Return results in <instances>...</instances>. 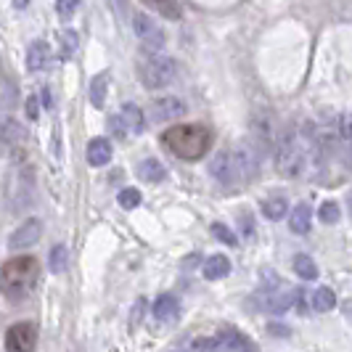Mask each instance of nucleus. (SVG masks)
<instances>
[{
  "instance_id": "1",
  "label": "nucleus",
  "mask_w": 352,
  "mask_h": 352,
  "mask_svg": "<svg viewBox=\"0 0 352 352\" xmlns=\"http://www.w3.org/2000/svg\"><path fill=\"white\" fill-rule=\"evenodd\" d=\"M162 143L175 154L177 159L196 162L201 159L212 146V130L207 124H173L162 133Z\"/></svg>"
},
{
  "instance_id": "2",
  "label": "nucleus",
  "mask_w": 352,
  "mask_h": 352,
  "mask_svg": "<svg viewBox=\"0 0 352 352\" xmlns=\"http://www.w3.org/2000/svg\"><path fill=\"white\" fill-rule=\"evenodd\" d=\"M40 276V265L35 257H14L0 267V292L8 297H21L35 286Z\"/></svg>"
},
{
  "instance_id": "3",
  "label": "nucleus",
  "mask_w": 352,
  "mask_h": 352,
  "mask_svg": "<svg viewBox=\"0 0 352 352\" xmlns=\"http://www.w3.org/2000/svg\"><path fill=\"white\" fill-rule=\"evenodd\" d=\"M177 77V61L164 53H148L141 61V82L148 90H159L173 85Z\"/></svg>"
},
{
  "instance_id": "4",
  "label": "nucleus",
  "mask_w": 352,
  "mask_h": 352,
  "mask_svg": "<svg viewBox=\"0 0 352 352\" xmlns=\"http://www.w3.org/2000/svg\"><path fill=\"white\" fill-rule=\"evenodd\" d=\"M133 32L141 40V48L146 53H162L164 43H167L164 30L157 24V19H151L148 14H135L133 16Z\"/></svg>"
},
{
  "instance_id": "5",
  "label": "nucleus",
  "mask_w": 352,
  "mask_h": 352,
  "mask_svg": "<svg viewBox=\"0 0 352 352\" xmlns=\"http://www.w3.org/2000/svg\"><path fill=\"white\" fill-rule=\"evenodd\" d=\"M37 347V329L32 323L21 320L14 323L6 331V352H35Z\"/></svg>"
},
{
  "instance_id": "6",
  "label": "nucleus",
  "mask_w": 352,
  "mask_h": 352,
  "mask_svg": "<svg viewBox=\"0 0 352 352\" xmlns=\"http://www.w3.org/2000/svg\"><path fill=\"white\" fill-rule=\"evenodd\" d=\"M146 127L143 111L135 104H124L117 117H111V130H117L120 135H138Z\"/></svg>"
},
{
  "instance_id": "7",
  "label": "nucleus",
  "mask_w": 352,
  "mask_h": 352,
  "mask_svg": "<svg viewBox=\"0 0 352 352\" xmlns=\"http://www.w3.org/2000/svg\"><path fill=\"white\" fill-rule=\"evenodd\" d=\"M210 175L214 177L223 188H236V186H239L233 151H220V154H214V159L210 162Z\"/></svg>"
},
{
  "instance_id": "8",
  "label": "nucleus",
  "mask_w": 352,
  "mask_h": 352,
  "mask_svg": "<svg viewBox=\"0 0 352 352\" xmlns=\"http://www.w3.org/2000/svg\"><path fill=\"white\" fill-rule=\"evenodd\" d=\"M40 236H43V223H40L37 217H30V220H24V223L11 233L8 247L11 249H30L40 241Z\"/></svg>"
},
{
  "instance_id": "9",
  "label": "nucleus",
  "mask_w": 352,
  "mask_h": 352,
  "mask_svg": "<svg viewBox=\"0 0 352 352\" xmlns=\"http://www.w3.org/2000/svg\"><path fill=\"white\" fill-rule=\"evenodd\" d=\"M186 114V104L175 98V96H167V98H159L151 106V117L154 122H175Z\"/></svg>"
},
{
  "instance_id": "10",
  "label": "nucleus",
  "mask_w": 352,
  "mask_h": 352,
  "mask_svg": "<svg viewBox=\"0 0 352 352\" xmlns=\"http://www.w3.org/2000/svg\"><path fill=\"white\" fill-rule=\"evenodd\" d=\"M217 339V350H228V352H257L254 342L249 336L239 334L236 329H223L220 334L214 336Z\"/></svg>"
},
{
  "instance_id": "11",
  "label": "nucleus",
  "mask_w": 352,
  "mask_h": 352,
  "mask_svg": "<svg viewBox=\"0 0 352 352\" xmlns=\"http://www.w3.org/2000/svg\"><path fill=\"white\" fill-rule=\"evenodd\" d=\"M51 64V45L45 40H32L27 48V69L43 72Z\"/></svg>"
},
{
  "instance_id": "12",
  "label": "nucleus",
  "mask_w": 352,
  "mask_h": 352,
  "mask_svg": "<svg viewBox=\"0 0 352 352\" xmlns=\"http://www.w3.org/2000/svg\"><path fill=\"white\" fill-rule=\"evenodd\" d=\"M85 157L93 167H104L111 162V143L106 141V138H93L88 143V151H85Z\"/></svg>"
},
{
  "instance_id": "13",
  "label": "nucleus",
  "mask_w": 352,
  "mask_h": 352,
  "mask_svg": "<svg viewBox=\"0 0 352 352\" xmlns=\"http://www.w3.org/2000/svg\"><path fill=\"white\" fill-rule=\"evenodd\" d=\"M146 8H151L154 14H159L162 19H170V21H180L183 19V8L177 0H141Z\"/></svg>"
},
{
  "instance_id": "14",
  "label": "nucleus",
  "mask_w": 352,
  "mask_h": 352,
  "mask_svg": "<svg viewBox=\"0 0 352 352\" xmlns=\"http://www.w3.org/2000/svg\"><path fill=\"white\" fill-rule=\"evenodd\" d=\"M201 273H204L207 281H220L230 273V260L226 254H212L210 260L204 263V267H201Z\"/></svg>"
},
{
  "instance_id": "15",
  "label": "nucleus",
  "mask_w": 352,
  "mask_h": 352,
  "mask_svg": "<svg viewBox=\"0 0 352 352\" xmlns=\"http://www.w3.org/2000/svg\"><path fill=\"white\" fill-rule=\"evenodd\" d=\"M177 313H180V305L173 294H162L157 297L154 302V318H157L159 323H170V320H175Z\"/></svg>"
},
{
  "instance_id": "16",
  "label": "nucleus",
  "mask_w": 352,
  "mask_h": 352,
  "mask_svg": "<svg viewBox=\"0 0 352 352\" xmlns=\"http://www.w3.org/2000/svg\"><path fill=\"white\" fill-rule=\"evenodd\" d=\"M310 220H313V212H310V204H297L292 214H289V228L294 230L297 236H305L310 230Z\"/></svg>"
},
{
  "instance_id": "17",
  "label": "nucleus",
  "mask_w": 352,
  "mask_h": 352,
  "mask_svg": "<svg viewBox=\"0 0 352 352\" xmlns=\"http://www.w3.org/2000/svg\"><path fill=\"white\" fill-rule=\"evenodd\" d=\"M138 175H141V180H146V183H159V180H164L167 177V170H164V164L159 162V159H143L141 167H138Z\"/></svg>"
},
{
  "instance_id": "18",
  "label": "nucleus",
  "mask_w": 352,
  "mask_h": 352,
  "mask_svg": "<svg viewBox=\"0 0 352 352\" xmlns=\"http://www.w3.org/2000/svg\"><path fill=\"white\" fill-rule=\"evenodd\" d=\"M297 294L300 292H273V294H267V302H265V307L270 310V313H286L292 305H294V300H297Z\"/></svg>"
},
{
  "instance_id": "19",
  "label": "nucleus",
  "mask_w": 352,
  "mask_h": 352,
  "mask_svg": "<svg viewBox=\"0 0 352 352\" xmlns=\"http://www.w3.org/2000/svg\"><path fill=\"white\" fill-rule=\"evenodd\" d=\"M336 307V294L329 289V286H320L313 292V310L316 313H329Z\"/></svg>"
},
{
  "instance_id": "20",
  "label": "nucleus",
  "mask_w": 352,
  "mask_h": 352,
  "mask_svg": "<svg viewBox=\"0 0 352 352\" xmlns=\"http://www.w3.org/2000/svg\"><path fill=\"white\" fill-rule=\"evenodd\" d=\"M294 273L305 278V281H316L318 278V265L310 254H297L294 257Z\"/></svg>"
},
{
  "instance_id": "21",
  "label": "nucleus",
  "mask_w": 352,
  "mask_h": 352,
  "mask_svg": "<svg viewBox=\"0 0 352 352\" xmlns=\"http://www.w3.org/2000/svg\"><path fill=\"white\" fill-rule=\"evenodd\" d=\"M90 104L96 106V109H104L106 104V74H96L93 80H90Z\"/></svg>"
},
{
  "instance_id": "22",
  "label": "nucleus",
  "mask_w": 352,
  "mask_h": 352,
  "mask_svg": "<svg viewBox=\"0 0 352 352\" xmlns=\"http://www.w3.org/2000/svg\"><path fill=\"white\" fill-rule=\"evenodd\" d=\"M67 260H69V249L64 247V244L53 247V249H51V254H48V265H51V273H56V276H61V273L67 270Z\"/></svg>"
},
{
  "instance_id": "23",
  "label": "nucleus",
  "mask_w": 352,
  "mask_h": 352,
  "mask_svg": "<svg viewBox=\"0 0 352 352\" xmlns=\"http://www.w3.org/2000/svg\"><path fill=\"white\" fill-rule=\"evenodd\" d=\"M263 212L267 220H281L283 214L289 212V201L281 199V196H276V199H267L263 204Z\"/></svg>"
},
{
  "instance_id": "24",
  "label": "nucleus",
  "mask_w": 352,
  "mask_h": 352,
  "mask_svg": "<svg viewBox=\"0 0 352 352\" xmlns=\"http://www.w3.org/2000/svg\"><path fill=\"white\" fill-rule=\"evenodd\" d=\"M318 217H320V223L334 226V223H339V217H342V210H339L336 201H323L320 210H318Z\"/></svg>"
},
{
  "instance_id": "25",
  "label": "nucleus",
  "mask_w": 352,
  "mask_h": 352,
  "mask_svg": "<svg viewBox=\"0 0 352 352\" xmlns=\"http://www.w3.org/2000/svg\"><path fill=\"white\" fill-rule=\"evenodd\" d=\"M141 191L138 188H122L120 191V196H117V201H120V207L122 210H135L138 204H141Z\"/></svg>"
},
{
  "instance_id": "26",
  "label": "nucleus",
  "mask_w": 352,
  "mask_h": 352,
  "mask_svg": "<svg viewBox=\"0 0 352 352\" xmlns=\"http://www.w3.org/2000/svg\"><path fill=\"white\" fill-rule=\"evenodd\" d=\"M58 37H61V58H69L72 53L77 51V45H80L77 32H74V30H64Z\"/></svg>"
},
{
  "instance_id": "27",
  "label": "nucleus",
  "mask_w": 352,
  "mask_h": 352,
  "mask_svg": "<svg viewBox=\"0 0 352 352\" xmlns=\"http://www.w3.org/2000/svg\"><path fill=\"white\" fill-rule=\"evenodd\" d=\"M212 236H214L217 241L228 244V247H236V236H233V233H230L226 226H220V223H214V226H212Z\"/></svg>"
},
{
  "instance_id": "28",
  "label": "nucleus",
  "mask_w": 352,
  "mask_h": 352,
  "mask_svg": "<svg viewBox=\"0 0 352 352\" xmlns=\"http://www.w3.org/2000/svg\"><path fill=\"white\" fill-rule=\"evenodd\" d=\"M77 6H80V0H56V11H58L61 19H72V14L77 11Z\"/></svg>"
},
{
  "instance_id": "29",
  "label": "nucleus",
  "mask_w": 352,
  "mask_h": 352,
  "mask_svg": "<svg viewBox=\"0 0 352 352\" xmlns=\"http://www.w3.org/2000/svg\"><path fill=\"white\" fill-rule=\"evenodd\" d=\"M336 133L344 138V141H352V114H344L339 124H336Z\"/></svg>"
},
{
  "instance_id": "30",
  "label": "nucleus",
  "mask_w": 352,
  "mask_h": 352,
  "mask_svg": "<svg viewBox=\"0 0 352 352\" xmlns=\"http://www.w3.org/2000/svg\"><path fill=\"white\" fill-rule=\"evenodd\" d=\"M143 307H146V302H143V300L135 302V307H133V318H130V323H133V326H138V323H141V318H143Z\"/></svg>"
},
{
  "instance_id": "31",
  "label": "nucleus",
  "mask_w": 352,
  "mask_h": 352,
  "mask_svg": "<svg viewBox=\"0 0 352 352\" xmlns=\"http://www.w3.org/2000/svg\"><path fill=\"white\" fill-rule=\"evenodd\" d=\"M37 101L35 98H30V101H27V114H30V117H32V120H37Z\"/></svg>"
},
{
  "instance_id": "32",
  "label": "nucleus",
  "mask_w": 352,
  "mask_h": 352,
  "mask_svg": "<svg viewBox=\"0 0 352 352\" xmlns=\"http://www.w3.org/2000/svg\"><path fill=\"white\" fill-rule=\"evenodd\" d=\"M43 101H45V104H43V106H45V109H51V106H53V98H51V90H48V88L43 90Z\"/></svg>"
},
{
  "instance_id": "33",
  "label": "nucleus",
  "mask_w": 352,
  "mask_h": 352,
  "mask_svg": "<svg viewBox=\"0 0 352 352\" xmlns=\"http://www.w3.org/2000/svg\"><path fill=\"white\" fill-rule=\"evenodd\" d=\"M14 6H16V8H27V6H30V0H14Z\"/></svg>"
},
{
  "instance_id": "34",
  "label": "nucleus",
  "mask_w": 352,
  "mask_h": 352,
  "mask_svg": "<svg viewBox=\"0 0 352 352\" xmlns=\"http://www.w3.org/2000/svg\"><path fill=\"white\" fill-rule=\"evenodd\" d=\"M175 352H191V350H175Z\"/></svg>"
},
{
  "instance_id": "35",
  "label": "nucleus",
  "mask_w": 352,
  "mask_h": 352,
  "mask_svg": "<svg viewBox=\"0 0 352 352\" xmlns=\"http://www.w3.org/2000/svg\"><path fill=\"white\" fill-rule=\"evenodd\" d=\"M350 207H352V194H350Z\"/></svg>"
}]
</instances>
